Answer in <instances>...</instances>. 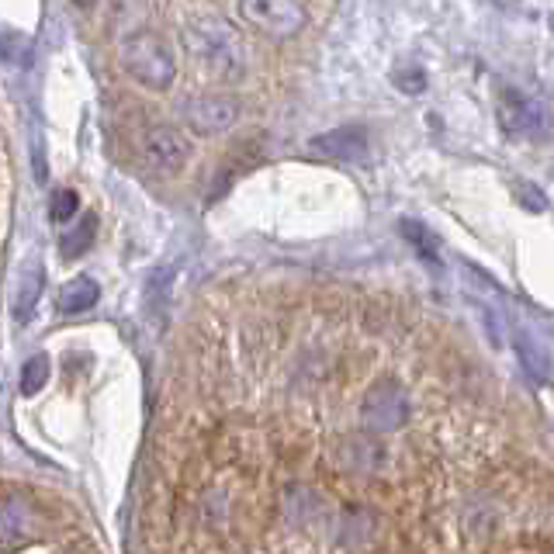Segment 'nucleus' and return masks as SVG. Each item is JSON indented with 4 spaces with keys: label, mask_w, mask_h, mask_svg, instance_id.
Listing matches in <instances>:
<instances>
[{
    "label": "nucleus",
    "mask_w": 554,
    "mask_h": 554,
    "mask_svg": "<svg viewBox=\"0 0 554 554\" xmlns=\"http://www.w3.org/2000/svg\"><path fill=\"white\" fill-rule=\"evenodd\" d=\"M399 229H402V236H406L426 260H440V243H437V236H433L430 229L419 226V222H413V219H402Z\"/></svg>",
    "instance_id": "nucleus-11"
},
{
    "label": "nucleus",
    "mask_w": 554,
    "mask_h": 554,
    "mask_svg": "<svg viewBox=\"0 0 554 554\" xmlns=\"http://www.w3.org/2000/svg\"><path fill=\"white\" fill-rule=\"evenodd\" d=\"M187 56L222 84H239L246 77V46L226 21L194 18L184 25Z\"/></svg>",
    "instance_id": "nucleus-1"
},
{
    "label": "nucleus",
    "mask_w": 554,
    "mask_h": 554,
    "mask_svg": "<svg viewBox=\"0 0 554 554\" xmlns=\"http://www.w3.org/2000/svg\"><path fill=\"white\" fill-rule=\"evenodd\" d=\"M80 201L73 191H52V219L56 222H70L77 215Z\"/></svg>",
    "instance_id": "nucleus-14"
},
{
    "label": "nucleus",
    "mask_w": 554,
    "mask_h": 554,
    "mask_svg": "<svg viewBox=\"0 0 554 554\" xmlns=\"http://www.w3.org/2000/svg\"><path fill=\"white\" fill-rule=\"evenodd\" d=\"M39 291H42V274L35 271V274H28V288H21V295H18V309H14V316H18V319H28V316H32L35 298H39Z\"/></svg>",
    "instance_id": "nucleus-13"
},
{
    "label": "nucleus",
    "mask_w": 554,
    "mask_h": 554,
    "mask_svg": "<svg viewBox=\"0 0 554 554\" xmlns=\"http://www.w3.org/2000/svg\"><path fill=\"white\" fill-rule=\"evenodd\" d=\"M229 11L274 39H288L305 25V7L295 0H246V4H232Z\"/></svg>",
    "instance_id": "nucleus-5"
},
{
    "label": "nucleus",
    "mask_w": 554,
    "mask_h": 554,
    "mask_svg": "<svg viewBox=\"0 0 554 554\" xmlns=\"http://www.w3.org/2000/svg\"><path fill=\"white\" fill-rule=\"evenodd\" d=\"M496 115L506 136L513 139H548L551 136V111L541 97L520 91V87H499Z\"/></svg>",
    "instance_id": "nucleus-3"
},
{
    "label": "nucleus",
    "mask_w": 554,
    "mask_h": 554,
    "mask_svg": "<svg viewBox=\"0 0 554 554\" xmlns=\"http://www.w3.org/2000/svg\"><path fill=\"white\" fill-rule=\"evenodd\" d=\"M236 118H239V104L222 94H201L184 104L187 129L198 132V136H222V132H229L236 125Z\"/></svg>",
    "instance_id": "nucleus-7"
},
{
    "label": "nucleus",
    "mask_w": 554,
    "mask_h": 554,
    "mask_svg": "<svg viewBox=\"0 0 554 554\" xmlns=\"http://www.w3.org/2000/svg\"><path fill=\"white\" fill-rule=\"evenodd\" d=\"M49 381V357L46 354H35L32 361L25 364V371H21V392L25 395H35L42 385Z\"/></svg>",
    "instance_id": "nucleus-12"
},
{
    "label": "nucleus",
    "mask_w": 554,
    "mask_h": 554,
    "mask_svg": "<svg viewBox=\"0 0 554 554\" xmlns=\"http://www.w3.org/2000/svg\"><path fill=\"white\" fill-rule=\"evenodd\" d=\"M333 458L340 468L347 471H364V475H371V471H381L388 464V447L381 444V440L368 437V433H361V437H347L336 444Z\"/></svg>",
    "instance_id": "nucleus-8"
},
{
    "label": "nucleus",
    "mask_w": 554,
    "mask_h": 554,
    "mask_svg": "<svg viewBox=\"0 0 554 554\" xmlns=\"http://www.w3.org/2000/svg\"><path fill=\"white\" fill-rule=\"evenodd\" d=\"M139 160L153 174L174 177L191 160V142H187L184 132L170 129V125H149L139 136Z\"/></svg>",
    "instance_id": "nucleus-4"
},
{
    "label": "nucleus",
    "mask_w": 554,
    "mask_h": 554,
    "mask_svg": "<svg viewBox=\"0 0 554 554\" xmlns=\"http://www.w3.org/2000/svg\"><path fill=\"white\" fill-rule=\"evenodd\" d=\"M118 63H122V70L129 73L136 84L149 87V91H167L177 80L174 52L163 42V35L149 32V28L132 32L129 39H122V46H118Z\"/></svg>",
    "instance_id": "nucleus-2"
},
{
    "label": "nucleus",
    "mask_w": 554,
    "mask_h": 554,
    "mask_svg": "<svg viewBox=\"0 0 554 554\" xmlns=\"http://www.w3.org/2000/svg\"><path fill=\"white\" fill-rule=\"evenodd\" d=\"M309 149L319 156H329V160L357 163L368 156V136L361 129H333V132H323V136H312Z\"/></svg>",
    "instance_id": "nucleus-9"
},
{
    "label": "nucleus",
    "mask_w": 554,
    "mask_h": 554,
    "mask_svg": "<svg viewBox=\"0 0 554 554\" xmlns=\"http://www.w3.org/2000/svg\"><path fill=\"white\" fill-rule=\"evenodd\" d=\"M91 239H94V219H87V229L84 232L77 229V232H70V236L63 239V246H66L63 253H66V257H77L80 250H87V243H91Z\"/></svg>",
    "instance_id": "nucleus-15"
},
{
    "label": "nucleus",
    "mask_w": 554,
    "mask_h": 554,
    "mask_svg": "<svg viewBox=\"0 0 554 554\" xmlns=\"http://www.w3.org/2000/svg\"><path fill=\"white\" fill-rule=\"evenodd\" d=\"M97 298H101V288H97L91 277H73V281L59 291V309L63 312H87Z\"/></svg>",
    "instance_id": "nucleus-10"
},
{
    "label": "nucleus",
    "mask_w": 554,
    "mask_h": 554,
    "mask_svg": "<svg viewBox=\"0 0 554 554\" xmlns=\"http://www.w3.org/2000/svg\"><path fill=\"white\" fill-rule=\"evenodd\" d=\"M409 413H413V402H409L406 388L395 381H378L361 399V419L371 430H399L406 426Z\"/></svg>",
    "instance_id": "nucleus-6"
}]
</instances>
